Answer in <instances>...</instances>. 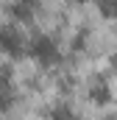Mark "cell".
<instances>
[{
  "label": "cell",
  "mask_w": 117,
  "mask_h": 120,
  "mask_svg": "<svg viewBox=\"0 0 117 120\" xmlns=\"http://www.w3.org/2000/svg\"><path fill=\"white\" fill-rule=\"evenodd\" d=\"M0 48L8 50V53H20L22 50V34L14 28V22L0 25Z\"/></svg>",
  "instance_id": "obj_2"
},
{
  "label": "cell",
  "mask_w": 117,
  "mask_h": 120,
  "mask_svg": "<svg viewBox=\"0 0 117 120\" xmlns=\"http://www.w3.org/2000/svg\"><path fill=\"white\" fill-rule=\"evenodd\" d=\"M53 120H75V115H73L70 109L58 106V109H53Z\"/></svg>",
  "instance_id": "obj_5"
},
{
  "label": "cell",
  "mask_w": 117,
  "mask_h": 120,
  "mask_svg": "<svg viewBox=\"0 0 117 120\" xmlns=\"http://www.w3.org/2000/svg\"><path fill=\"white\" fill-rule=\"evenodd\" d=\"M89 101H92V103H109V101H112L109 84H106V81H103V84H95V87L89 90Z\"/></svg>",
  "instance_id": "obj_3"
},
{
  "label": "cell",
  "mask_w": 117,
  "mask_h": 120,
  "mask_svg": "<svg viewBox=\"0 0 117 120\" xmlns=\"http://www.w3.org/2000/svg\"><path fill=\"white\" fill-rule=\"evenodd\" d=\"M31 11H33L31 3H14V6H11V14H14V17H22V20H28Z\"/></svg>",
  "instance_id": "obj_4"
},
{
  "label": "cell",
  "mask_w": 117,
  "mask_h": 120,
  "mask_svg": "<svg viewBox=\"0 0 117 120\" xmlns=\"http://www.w3.org/2000/svg\"><path fill=\"white\" fill-rule=\"evenodd\" d=\"M31 53L36 56L39 61H56L58 59V45L50 39V36H36L33 42H31Z\"/></svg>",
  "instance_id": "obj_1"
}]
</instances>
